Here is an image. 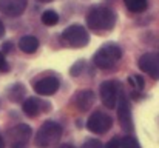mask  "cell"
<instances>
[{
    "label": "cell",
    "mask_w": 159,
    "mask_h": 148,
    "mask_svg": "<svg viewBox=\"0 0 159 148\" xmlns=\"http://www.w3.org/2000/svg\"><path fill=\"white\" fill-rule=\"evenodd\" d=\"M113 125V119L105 114V113H101V111H96L90 116L88 122H87V128L91 131V133H96V134H104L107 133Z\"/></svg>",
    "instance_id": "5"
},
{
    "label": "cell",
    "mask_w": 159,
    "mask_h": 148,
    "mask_svg": "<svg viewBox=\"0 0 159 148\" xmlns=\"http://www.w3.org/2000/svg\"><path fill=\"white\" fill-rule=\"evenodd\" d=\"M28 0H0V11L8 17H19L25 12Z\"/></svg>",
    "instance_id": "9"
},
{
    "label": "cell",
    "mask_w": 159,
    "mask_h": 148,
    "mask_svg": "<svg viewBox=\"0 0 159 148\" xmlns=\"http://www.w3.org/2000/svg\"><path fill=\"white\" fill-rule=\"evenodd\" d=\"M0 71L2 73L9 71V65H8V62H6V59H5V56L2 52H0Z\"/></svg>",
    "instance_id": "23"
},
{
    "label": "cell",
    "mask_w": 159,
    "mask_h": 148,
    "mask_svg": "<svg viewBox=\"0 0 159 148\" xmlns=\"http://www.w3.org/2000/svg\"><path fill=\"white\" fill-rule=\"evenodd\" d=\"M128 83H130V87H131L136 93L142 91L144 87H145V82H144V79H142L141 76H128Z\"/></svg>",
    "instance_id": "18"
},
{
    "label": "cell",
    "mask_w": 159,
    "mask_h": 148,
    "mask_svg": "<svg viewBox=\"0 0 159 148\" xmlns=\"http://www.w3.org/2000/svg\"><path fill=\"white\" fill-rule=\"evenodd\" d=\"M122 59V49L116 43H105L93 56V62L98 68L110 70Z\"/></svg>",
    "instance_id": "2"
},
{
    "label": "cell",
    "mask_w": 159,
    "mask_h": 148,
    "mask_svg": "<svg viewBox=\"0 0 159 148\" xmlns=\"http://www.w3.org/2000/svg\"><path fill=\"white\" fill-rule=\"evenodd\" d=\"M74 103H76V106H77L79 111H82V113L88 111L93 106V103H94V93L91 90H82V91H79L76 94Z\"/></svg>",
    "instance_id": "12"
},
{
    "label": "cell",
    "mask_w": 159,
    "mask_h": 148,
    "mask_svg": "<svg viewBox=\"0 0 159 148\" xmlns=\"http://www.w3.org/2000/svg\"><path fill=\"white\" fill-rule=\"evenodd\" d=\"M84 66H85V60H77L76 63H73V66L70 68V76H73V77L80 76L84 71Z\"/></svg>",
    "instance_id": "19"
},
{
    "label": "cell",
    "mask_w": 159,
    "mask_h": 148,
    "mask_svg": "<svg viewBox=\"0 0 159 148\" xmlns=\"http://www.w3.org/2000/svg\"><path fill=\"white\" fill-rule=\"evenodd\" d=\"M82 148H104V145H102V142L98 141V139H88V141L82 145Z\"/></svg>",
    "instance_id": "21"
},
{
    "label": "cell",
    "mask_w": 159,
    "mask_h": 148,
    "mask_svg": "<svg viewBox=\"0 0 159 148\" xmlns=\"http://www.w3.org/2000/svg\"><path fill=\"white\" fill-rule=\"evenodd\" d=\"M60 136H62V127L57 122L47 120L40 125L39 131L36 133L34 144L37 148H50L51 145L57 144Z\"/></svg>",
    "instance_id": "3"
},
{
    "label": "cell",
    "mask_w": 159,
    "mask_h": 148,
    "mask_svg": "<svg viewBox=\"0 0 159 148\" xmlns=\"http://www.w3.org/2000/svg\"><path fill=\"white\" fill-rule=\"evenodd\" d=\"M119 148H141V147H139V144H138V141L134 137L125 136V137H122V142H120Z\"/></svg>",
    "instance_id": "20"
},
{
    "label": "cell",
    "mask_w": 159,
    "mask_h": 148,
    "mask_svg": "<svg viewBox=\"0 0 159 148\" xmlns=\"http://www.w3.org/2000/svg\"><path fill=\"white\" fill-rule=\"evenodd\" d=\"M124 3L131 12H144L147 9V0H124Z\"/></svg>",
    "instance_id": "16"
},
{
    "label": "cell",
    "mask_w": 159,
    "mask_h": 148,
    "mask_svg": "<svg viewBox=\"0 0 159 148\" xmlns=\"http://www.w3.org/2000/svg\"><path fill=\"white\" fill-rule=\"evenodd\" d=\"M40 19H42V23L47 25V26H54V25L59 23V14H57L56 11H53V9L45 11Z\"/></svg>",
    "instance_id": "17"
},
{
    "label": "cell",
    "mask_w": 159,
    "mask_h": 148,
    "mask_svg": "<svg viewBox=\"0 0 159 148\" xmlns=\"http://www.w3.org/2000/svg\"><path fill=\"white\" fill-rule=\"evenodd\" d=\"M120 90V87L114 82V80H105L101 83L99 88V94H101V100L107 108H114L117 103V91Z\"/></svg>",
    "instance_id": "7"
},
{
    "label": "cell",
    "mask_w": 159,
    "mask_h": 148,
    "mask_svg": "<svg viewBox=\"0 0 159 148\" xmlns=\"http://www.w3.org/2000/svg\"><path fill=\"white\" fill-rule=\"evenodd\" d=\"M23 113L30 117H36L39 113H40V102L36 97H30L23 102V106H22Z\"/></svg>",
    "instance_id": "14"
},
{
    "label": "cell",
    "mask_w": 159,
    "mask_h": 148,
    "mask_svg": "<svg viewBox=\"0 0 159 148\" xmlns=\"http://www.w3.org/2000/svg\"><path fill=\"white\" fill-rule=\"evenodd\" d=\"M87 25L90 29L98 33L110 31L116 25V14L105 6H93L87 14Z\"/></svg>",
    "instance_id": "1"
},
{
    "label": "cell",
    "mask_w": 159,
    "mask_h": 148,
    "mask_svg": "<svg viewBox=\"0 0 159 148\" xmlns=\"http://www.w3.org/2000/svg\"><path fill=\"white\" fill-rule=\"evenodd\" d=\"M60 148H74V147L70 145V144H65V145H60Z\"/></svg>",
    "instance_id": "27"
},
{
    "label": "cell",
    "mask_w": 159,
    "mask_h": 148,
    "mask_svg": "<svg viewBox=\"0 0 159 148\" xmlns=\"http://www.w3.org/2000/svg\"><path fill=\"white\" fill-rule=\"evenodd\" d=\"M0 148H5V141H3L2 134H0Z\"/></svg>",
    "instance_id": "26"
},
{
    "label": "cell",
    "mask_w": 159,
    "mask_h": 148,
    "mask_svg": "<svg viewBox=\"0 0 159 148\" xmlns=\"http://www.w3.org/2000/svg\"><path fill=\"white\" fill-rule=\"evenodd\" d=\"M23 96H25V87L22 83H14L8 88V97L12 102H19Z\"/></svg>",
    "instance_id": "15"
},
{
    "label": "cell",
    "mask_w": 159,
    "mask_h": 148,
    "mask_svg": "<svg viewBox=\"0 0 159 148\" xmlns=\"http://www.w3.org/2000/svg\"><path fill=\"white\" fill-rule=\"evenodd\" d=\"M120 142H122V137L114 136V137H111V139L107 142V145L104 148H119L120 147Z\"/></svg>",
    "instance_id": "22"
},
{
    "label": "cell",
    "mask_w": 159,
    "mask_h": 148,
    "mask_svg": "<svg viewBox=\"0 0 159 148\" xmlns=\"http://www.w3.org/2000/svg\"><path fill=\"white\" fill-rule=\"evenodd\" d=\"M59 90V80L56 77H43L40 80L36 82L34 85V91L40 96H51Z\"/></svg>",
    "instance_id": "11"
},
{
    "label": "cell",
    "mask_w": 159,
    "mask_h": 148,
    "mask_svg": "<svg viewBox=\"0 0 159 148\" xmlns=\"http://www.w3.org/2000/svg\"><path fill=\"white\" fill-rule=\"evenodd\" d=\"M19 48H20V51H23L26 54H33L39 48V40L34 36H23L19 40Z\"/></svg>",
    "instance_id": "13"
},
{
    "label": "cell",
    "mask_w": 159,
    "mask_h": 148,
    "mask_svg": "<svg viewBox=\"0 0 159 148\" xmlns=\"http://www.w3.org/2000/svg\"><path fill=\"white\" fill-rule=\"evenodd\" d=\"M9 136L12 139V148H25L26 142L31 137V128L25 123H20L11 130Z\"/></svg>",
    "instance_id": "10"
},
{
    "label": "cell",
    "mask_w": 159,
    "mask_h": 148,
    "mask_svg": "<svg viewBox=\"0 0 159 148\" xmlns=\"http://www.w3.org/2000/svg\"><path fill=\"white\" fill-rule=\"evenodd\" d=\"M11 49V43L9 42H6V43H3V51L6 52V51H9Z\"/></svg>",
    "instance_id": "25"
},
{
    "label": "cell",
    "mask_w": 159,
    "mask_h": 148,
    "mask_svg": "<svg viewBox=\"0 0 159 148\" xmlns=\"http://www.w3.org/2000/svg\"><path fill=\"white\" fill-rule=\"evenodd\" d=\"M62 42L71 48H84L90 42V34L82 25H70L62 33Z\"/></svg>",
    "instance_id": "4"
},
{
    "label": "cell",
    "mask_w": 159,
    "mask_h": 148,
    "mask_svg": "<svg viewBox=\"0 0 159 148\" xmlns=\"http://www.w3.org/2000/svg\"><path fill=\"white\" fill-rule=\"evenodd\" d=\"M139 70L147 73L152 79H159V54L158 52H145L138 60Z\"/></svg>",
    "instance_id": "6"
},
{
    "label": "cell",
    "mask_w": 159,
    "mask_h": 148,
    "mask_svg": "<svg viewBox=\"0 0 159 148\" xmlns=\"http://www.w3.org/2000/svg\"><path fill=\"white\" fill-rule=\"evenodd\" d=\"M117 99H119V103H116L117 105V119H119L122 130L128 133V131L133 130V120H131V111H130L128 99L124 96V93H120V96Z\"/></svg>",
    "instance_id": "8"
},
{
    "label": "cell",
    "mask_w": 159,
    "mask_h": 148,
    "mask_svg": "<svg viewBox=\"0 0 159 148\" xmlns=\"http://www.w3.org/2000/svg\"><path fill=\"white\" fill-rule=\"evenodd\" d=\"M5 36V26H3V23H2V20H0V39Z\"/></svg>",
    "instance_id": "24"
},
{
    "label": "cell",
    "mask_w": 159,
    "mask_h": 148,
    "mask_svg": "<svg viewBox=\"0 0 159 148\" xmlns=\"http://www.w3.org/2000/svg\"><path fill=\"white\" fill-rule=\"evenodd\" d=\"M40 2H43V3H48V2H53V0H40Z\"/></svg>",
    "instance_id": "28"
}]
</instances>
